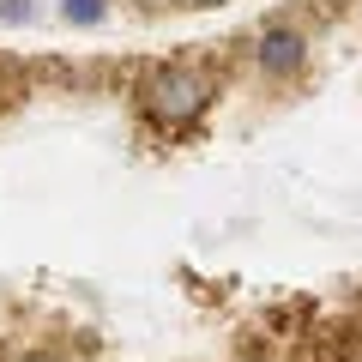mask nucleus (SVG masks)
<instances>
[{
	"mask_svg": "<svg viewBox=\"0 0 362 362\" xmlns=\"http://www.w3.org/2000/svg\"><path fill=\"white\" fill-rule=\"evenodd\" d=\"M218 109V73L206 61H157L139 78V115L157 139H187V133L206 127V115Z\"/></svg>",
	"mask_w": 362,
	"mask_h": 362,
	"instance_id": "1",
	"label": "nucleus"
},
{
	"mask_svg": "<svg viewBox=\"0 0 362 362\" xmlns=\"http://www.w3.org/2000/svg\"><path fill=\"white\" fill-rule=\"evenodd\" d=\"M247 66H254L259 85H296V78H308L314 66V37L308 25H296V18H266V25H254V37H247Z\"/></svg>",
	"mask_w": 362,
	"mask_h": 362,
	"instance_id": "2",
	"label": "nucleus"
},
{
	"mask_svg": "<svg viewBox=\"0 0 362 362\" xmlns=\"http://www.w3.org/2000/svg\"><path fill=\"white\" fill-rule=\"evenodd\" d=\"M109 13H115V0H54V18L66 30H103Z\"/></svg>",
	"mask_w": 362,
	"mask_h": 362,
	"instance_id": "3",
	"label": "nucleus"
},
{
	"mask_svg": "<svg viewBox=\"0 0 362 362\" xmlns=\"http://www.w3.org/2000/svg\"><path fill=\"white\" fill-rule=\"evenodd\" d=\"M37 0H0V30H25V25H37Z\"/></svg>",
	"mask_w": 362,
	"mask_h": 362,
	"instance_id": "4",
	"label": "nucleus"
},
{
	"mask_svg": "<svg viewBox=\"0 0 362 362\" xmlns=\"http://www.w3.org/2000/svg\"><path fill=\"white\" fill-rule=\"evenodd\" d=\"M13 362H61V356H49V350H30V356H13Z\"/></svg>",
	"mask_w": 362,
	"mask_h": 362,
	"instance_id": "5",
	"label": "nucleus"
},
{
	"mask_svg": "<svg viewBox=\"0 0 362 362\" xmlns=\"http://www.w3.org/2000/svg\"><path fill=\"white\" fill-rule=\"evenodd\" d=\"M169 6H194L199 13V6H223V0H169Z\"/></svg>",
	"mask_w": 362,
	"mask_h": 362,
	"instance_id": "6",
	"label": "nucleus"
},
{
	"mask_svg": "<svg viewBox=\"0 0 362 362\" xmlns=\"http://www.w3.org/2000/svg\"><path fill=\"white\" fill-rule=\"evenodd\" d=\"M242 362H278V356H242Z\"/></svg>",
	"mask_w": 362,
	"mask_h": 362,
	"instance_id": "7",
	"label": "nucleus"
}]
</instances>
